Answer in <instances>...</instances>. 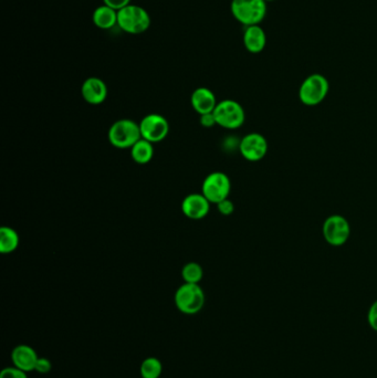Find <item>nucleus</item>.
Here are the masks:
<instances>
[{"mask_svg":"<svg viewBox=\"0 0 377 378\" xmlns=\"http://www.w3.org/2000/svg\"><path fill=\"white\" fill-rule=\"evenodd\" d=\"M163 372L161 361L156 357H148L141 365V375L143 378H159Z\"/></svg>","mask_w":377,"mask_h":378,"instance_id":"nucleus-20","label":"nucleus"},{"mask_svg":"<svg viewBox=\"0 0 377 378\" xmlns=\"http://www.w3.org/2000/svg\"><path fill=\"white\" fill-rule=\"evenodd\" d=\"M232 191V182L227 174L222 172H213L206 176L201 185V194L217 205L225 199L229 198Z\"/></svg>","mask_w":377,"mask_h":378,"instance_id":"nucleus-8","label":"nucleus"},{"mask_svg":"<svg viewBox=\"0 0 377 378\" xmlns=\"http://www.w3.org/2000/svg\"><path fill=\"white\" fill-rule=\"evenodd\" d=\"M150 13L141 6L131 5L118 11V26L129 35H140L150 27Z\"/></svg>","mask_w":377,"mask_h":378,"instance_id":"nucleus-2","label":"nucleus"},{"mask_svg":"<svg viewBox=\"0 0 377 378\" xmlns=\"http://www.w3.org/2000/svg\"><path fill=\"white\" fill-rule=\"evenodd\" d=\"M264 1H266V3H268V1H273V0H264Z\"/></svg>","mask_w":377,"mask_h":378,"instance_id":"nucleus-27","label":"nucleus"},{"mask_svg":"<svg viewBox=\"0 0 377 378\" xmlns=\"http://www.w3.org/2000/svg\"><path fill=\"white\" fill-rule=\"evenodd\" d=\"M266 36L264 30L259 24L246 27L243 32V45L246 50L252 54H258L266 48Z\"/></svg>","mask_w":377,"mask_h":378,"instance_id":"nucleus-15","label":"nucleus"},{"mask_svg":"<svg viewBox=\"0 0 377 378\" xmlns=\"http://www.w3.org/2000/svg\"><path fill=\"white\" fill-rule=\"evenodd\" d=\"M322 233L327 245L332 247L344 246L351 237V225L344 216L331 215L323 222Z\"/></svg>","mask_w":377,"mask_h":378,"instance_id":"nucleus-7","label":"nucleus"},{"mask_svg":"<svg viewBox=\"0 0 377 378\" xmlns=\"http://www.w3.org/2000/svg\"><path fill=\"white\" fill-rule=\"evenodd\" d=\"M216 206L219 214L222 215V216H232L235 212V205L229 198L220 201Z\"/></svg>","mask_w":377,"mask_h":378,"instance_id":"nucleus-22","label":"nucleus"},{"mask_svg":"<svg viewBox=\"0 0 377 378\" xmlns=\"http://www.w3.org/2000/svg\"><path fill=\"white\" fill-rule=\"evenodd\" d=\"M230 10L243 26H256L266 17V3L264 0H232Z\"/></svg>","mask_w":377,"mask_h":378,"instance_id":"nucleus-4","label":"nucleus"},{"mask_svg":"<svg viewBox=\"0 0 377 378\" xmlns=\"http://www.w3.org/2000/svg\"><path fill=\"white\" fill-rule=\"evenodd\" d=\"M131 3V0H103V5L111 7L114 10L119 11Z\"/></svg>","mask_w":377,"mask_h":378,"instance_id":"nucleus-25","label":"nucleus"},{"mask_svg":"<svg viewBox=\"0 0 377 378\" xmlns=\"http://www.w3.org/2000/svg\"><path fill=\"white\" fill-rule=\"evenodd\" d=\"M92 20L100 29H112L114 26H118V11L106 5L100 6L93 13Z\"/></svg>","mask_w":377,"mask_h":378,"instance_id":"nucleus-16","label":"nucleus"},{"mask_svg":"<svg viewBox=\"0 0 377 378\" xmlns=\"http://www.w3.org/2000/svg\"><path fill=\"white\" fill-rule=\"evenodd\" d=\"M11 358H13V366L29 373L36 368L39 356L31 347L22 344L13 349Z\"/></svg>","mask_w":377,"mask_h":378,"instance_id":"nucleus-14","label":"nucleus"},{"mask_svg":"<svg viewBox=\"0 0 377 378\" xmlns=\"http://www.w3.org/2000/svg\"><path fill=\"white\" fill-rule=\"evenodd\" d=\"M269 150L268 140L260 133L246 134L239 143V152L246 161H259L266 157Z\"/></svg>","mask_w":377,"mask_h":378,"instance_id":"nucleus-10","label":"nucleus"},{"mask_svg":"<svg viewBox=\"0 0 377 378\" xmlns=\"http://www.w3.org/2000/svg\"><path fill=\"white\" fill-rule=\"evenodd\" d=\"M108 142L119 150H131L142 138L140 124L133 119H118L108 129Z\"/></svg>","mask_w":377,"mask_h":378,"instance_id":"nucleus-1","label":"nucleus"},{"mask_svg":"<svg viewBox=\"0 0 377 378\" xmlns=\"http://www.w3.org/2000/svg\"><path fill=\"white\" fill-rule=\"evenodd\" d=\"M218 126L226 130H238L246 121V112L243 106L235 100H222L218 102L213 112Z\"/></svg>","mask_w":377,"mask_h":378,"instance_id":"nucleus-6","label":"nucleus"},{"mask_svg":"<svg viewBox=\"0 0 377 378\" xmlns=\"http://www.w3.org/2000/svg\"><path fill=\"white\" fill-rule=\"evenodd\" d=\"M182 278L185 283L199 284L204 278V269L197 262H188L183 267Z\"/></svg>","mask_w":377,"mask_h":378,"instance_id":"nucleus-19","label":"nucleus"},{"mask_svg":"<svg viewBox=\"0 0 377 378\" xmlns=\"http://www.w3.org/2000/svg\"><path fill=\"white\" fill-rule=\"evenodd\" d=\"M190 104L194 111L199 115L213 113L216 109L217 102L215 93L208 87H197L190 96Z\"/></svg>","mask_w":377,"mask_h":378,"instance_id":"nucleus-13","label":"nucleus"},{"mask_svg":"<svg viewBox=\"0 0 377 378\" xmlns=\"http://www.w3.org/2000/svg\"><path fill=\"white\" fill-rule=\"evenodd\" d=\"M199 123H201V126L205 127V129H211V127H214L215 125H217L214 113L204 114V115H201Z\"/></svg>","mask_w":377,"mask_h":378,"instance_id":"nucleus-26","label":"nucleus"},{"mask_svg":"<svg viewBox=\"0 0 377 378\" xmlns=\"http://www.w3.org/2000/svg\"><path fill=\"white\" fill-rule=\"evenodd\" d=\"M142 138L150 143H159L169 136V123L161 114H148L140 123Z\"/></svg>","mask_w":377,"mask_h":378,"instance_id":"nucleus-9","label":"nucleus"},{"mask_svg":"<svg viewBox=\"0 0 377 378\" xmlns=\"http://www.w3.org/2000/svg\"><path fill=\"white\" fill-rule=\"evenodd\" d=\"M367 321H369V326L377 332V300L373 302V305L369 307Z\"/></svg>","mask_w":377,"mask_h":378,"instance_id":"nucleus-24","label":"nucleus"},{"mask_svg":"<svg viewBox=\"0 0 377 378\" xmlns=\"http://www.w3.org/2000/svg\"><path fill=\"white\" fill-rule=\"evenodd\" d=\"M81 94L83 100L91 106H100L108 98V85L100 78H87L82 83Z\"/></svg>","mask_w":377,"mask_h":378,"instance_id":"nucleus-12","label":"nucleus"},{"mask_svg":"<svg viewBox=\"0 0 377 378\" xmlns=\"http://www.w3.org/2000/svg\"><path fill=\"white\" fill-rule=\"evenodd\" d=\"M0 378H28V376H27V372L13 366V368H3L0 373Z\"/></svg>","mask_w":377,"mask_h":378,"instance_id":"nucleus-21","label":"nucleus"},{"mask_svg":"<svg viewBox=\"0 0 377 378\" xmlns=\"http://www.w3.org/2000/svg\"><path fill=\"white\" fill-rule=\"evenodd\" d=\"M330 85L325 75L320 73L310 74L301 83L299 100L306 106H317L327 99Z\"/></svg>","mask_w":377,"mask_h":378,"instance_id":"nucleus-3","label":"nucleus"},{"mask_svg":"<svg viewBox=\"0 0 377 378\" xmlns=\"http://www.w3.org/2000/svg\"><path fill=\"white\" fill-rule=\"evenodd\" d=\"M175 305L184 314H196L205 305V292L199 284L185 283L177 289L174 296Z\"/></svg>","mask_w":377,"mask_h":378,"instance_id":"nucleus-5","label":"nucleus"},{"mask_svg":"<svg viewBox=\"0 0 377 378\" xmlns=\"http://www.w3.org/2000/svg\"><path fill=\"white\" fill-rule=\"evenodd\" d=\"M51 368H52V364H51L50 361L45 358V357H39L34 370H37L38 373L40 374H48L50 372Z\"/></svg>","mask_w":377,"mask_h":378,"instance_id":"nucleus-23","label":"nucleus"},{"mask_svg":"<svg viewBox=\"0 0 377 378\" xmlns=\"http://www.w3.org/2000/svg\"><path fill=\"white\" fill-rule=\"evenodd\" d=\"M20 237L13 228L3 226L0 229V252L3 254H13L18 249Z\"/></svg>","mask_w":377,"mask_h":378,"instance_id":"nucleus-18","label":"nucleus"},{"mask_svg":"<svg viewBox=\"0 0 377 378\" xmlns=\"http://www.w3.org/2000/svg\"><path fill=\"white\" fill-rule=\"evenodd\" d=\"M154 153H155L154 144L144 138L137 140L131 148V157L138 165H146L150 163V161L153 159Z\"/></svg>","mask_w":377,"mask_h":378,"instance_id":"nucleus-17","label":"nucleus"},{"mask_svg":"<svg viewBox=\"0 0 377 378\" xmlns=\"http://www.w3.org/2000/svg\"><path fill=\"white\" fill-rule=\"evenodd\" d=\"M182 212L192 220H201L209 214L211 201L201 193L190 194L182 201Z\"/></svg>","mask_w":377,"mask_h":378,"instance_id":"nucleus-11","label":"nucleus"}]
</instances>
